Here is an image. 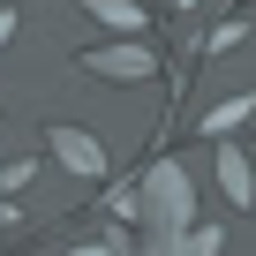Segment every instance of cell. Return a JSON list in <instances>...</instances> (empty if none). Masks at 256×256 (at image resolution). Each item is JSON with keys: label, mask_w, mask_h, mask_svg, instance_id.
<instances>
[{"label": "cell", "mask_w": 256, "mask_h": 256, "mask_svg": "<svg viewBox=\"0 0 256 256\" xmlns=\"http://www.w3.org/2000/svg\"><path fill=\"white\" fill-rule=\"evenodd\" d=\"M218 248H226V234H218V226H196V234H188L174 256H218Z\"/></svg>", "instance_id": "7"}, {"label": "cell", "mask_w": 256, "mask_h": 256, "mask_svg": "<svg viewBox=\"0 0 256 256\" xmlns=\"http://www.w3.org/2000/svg\"><path fill=\"white\" fill-rule=\"evenodd\" d=\"M16 30H23V16H16V8H0V46H8Z\"/></svg>", "instance_id": "8"}, {"label": "cell", "mask_w": 256, "mask_h": 256, "mask_svg": "<svg viewBox=\"0 0 256 256\" xmlns=\"http://www.w3.org/2000/svg\"><path fill=\"white\" fill-rule=\"evenodd\" d=\"M241 120H256V90H234V98H218V106L204 113V136L234 144V128H241Z\"/></svg>", "instance_id": "6"}, {"label": "cell", "mask_w": 256, "mask_h": 256, "mask_svg": "<svg viewBox=\"0 0 256 256\" xmlns=\"http://www.w3.org/2000/svg\"><path fill=\"white\" fill-rule=\"evenodd\" d=\"M76 68L98 83H144V76H158V53H151V38H113V46H90Z\"/></svg>", "instance_id": "2"}, {"label": "cell", "mask_w": 256, "mask_h": 256, "mask_svg": "<svg viewBox=\"0 0 256 256\" xmlns=\"http://www.w3.org/2000/svg\"><path fill=\"white\" fill-rule=\"evenodd\" d=\"M46 151L76 174V181H106V144L90 136V128H76V120H53L46 128Z\"/></svg>", "instance_id": "3"}, {"label": "cell", "mask_w": 256, "mask_h": 256, "mask_svg": "<svg viewBox=\"0 0 256 256\" xmlns=\"http://www.w3.org/2000/svg\"><path fill=\"white\" fill-rule=\"evenodd\" d=\"M83 16L113 38H151V8H136V0H83Z\"/></svg>", "instance_id": "5"}, {"label": "cell", "mask_w": 256, "mask_h": 256, "mask_svg": "<svg viewBox=\"0 0 256 256\" xmlns=\"http://www.w3.org/2000/svg\"><path fill=\"white\" fill-rule=\"evenodd\" d=\"M211 166H218L226 204H241V211H248V204H256V158H248L241 144H218V151H211Z\"/></svg>", "instance_id": "4"}, {"label": "cell", "mask_w": 256, "mask_h": 256, "mask_svg": "<svg viewBox=\"0 0 256 256\" xmlns=\"http://www.w3.org/2000/svg\"><path fill=\"white\" fill-rule=\"evenodd\" d=\"M136 226H144V256H174L196 234V181L181 158H158L136 181Z\"/></svg>", "instance_id": "1"}]
</instances>
